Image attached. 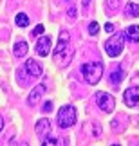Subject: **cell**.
I'll return each instance as SVG.
<instances>
[{"label":"cell","mask_w":139,"mask_h":146,"mask_svg":"<svg viewBox=\"0 0 139 146\" xmlns=\"http://www.w3.org/2000/svg\"><path fill=\"white\" fill-rule=\"evenodd\" d=\"M69 16H70V18H74V16H76V9H74V7L69 9Z\"/></svg>","instance_id":"23"},{"label":"cell","mask_w":139,"mask_h":146,"mask_svg":"<svg viewBox=\"0 0 139 146\" xmlns=\"http://www.w3.org/2000/svg\"><path fill=\"white\" fill-rule=\"evenodd\" d=\"M123 36L126 38L128 42H134V43H139V25H130L123 31Z\"/></svg>","instance_id":"11"},{"label":"cell","mask_w":139,"mask_h":146,"mask_svg":"<svg viewBox=\"0 0 139 146\" xmlns=\"http://www.w3.org/2000/svg\"><path fill=\"white\" fill-rule=\"evenodd\" d=\"M43 31H45V29H43V25H42V24H38L35 29H33V36H40Z\"/></svg>","instance_id":"19"},{"label":"cell","mask_w":139,"mask_h":146,"mask_svg":"<svg viewBox=\"0 0 139 146\" xmlns=\"http://www.w3.org/2000/svg\"><path fill=\"white\" fill-rule=\"evenodd\" d=\"M88 2H90V0H83V7H88Z\"/></svg>","instance_id":"24"},{"label":"cell","mask_w":139,"mask_h":146,"mask_svg":"<svg viewBox=\"0 0 139 146\" xmlns=\"http://www.w3.org/2000/svg\"><path fill=\"white\" fill-rule=\"evenodd\" d=\"M72 54H74V49L70 45V38L67 31L60 33V40L58 45L54 49V61H56L58 67H67L72 60Z\"/></svg>","instance_id":"1"},{"label":"cell","mask_w":139,"mask_h":146,"mask_svg":"<svg viewBox=\"0 0 139 146\" xmlns=\"http://www.w3.org/2000/svg\"><path fill=\"white\" fill-rule=\"evenodd\" d=\"M15 22H16L18 27H27V25H29V16H27L25 13H18L15 16Z\"/></svg>","instance_id":"16"},{"label":"cell","mask_w":139,"mask_h":146,"mask_svg":"<svg viewBox=\"0 0 139 146\" xmlns=\"http://www.w3.org/2000/svg\"><path fill=\"white\" fill-rule=\"evenodd\" d=\"M2 128H4V119L0 117V132H2Z\"/></svg>","instance_id":"25"},{"label":"cell","mask_w":139,"mask_h":146,"mask_svg":"<svg viewBox=\"0 0 139 146\" xmlns=\"http://www.w3.org/2000/svg\"><path fill=\"white\" fill-rule=\"evenodd\" d=\"M76 123V108L72 105H65L58 110V126L70 128Z\"/></svg>","instance_id":"4"},{"label":"cell","mask_w":139,"mask_h":146,"mask_svg":"<svg viewBox=\"0 0 139 146\" xmlns=\"http://www.w3.org/2000/svg\"><path fill=\"white\" fill-rule=\"evenodd\" d=\"M98 31H99V24L98 22H90V24H88V33L94 36V35H98Z\"/></svg>","instance_id":"17"},{"label":"cell","mask_w":139,"mask_h":146,"mask_svg":"<svg viewBox=\"0 0 139 146\" xmlns=\"http://www.w3.org/2000/svg\"><path fill=\"white\" fill-rule=\"evenodd\" d=\"M51 110H53V101H47L43 105V112H51Z\"/></svg>","instance_id":"20"},{"label":"cell","mask_w":139,"mask_h":146,"mask_svg":"<svg viewBox=\"0 0 139 146\" xmlns=\"http://www.w3.org/2000/svg\"><path fill=\"white\" fill-rule=\"evenodd\" d=\"M105 31H108V33H114V25H112V24H105Z\"/></svg>","instance_id":"21"},{"label":"cell","mask_w":139,"mask_h":146,"mask_svg":"<svg viewBox=\"0 0 139 146\" xmlns=\"http://www.w3.org/2000/svg\"><path fill=\"white\" fill-rule=\"evenodd\" d=\"M49 133H51V123L49 119H40L36 123V135L40 141H43L45 137H49Z\"/></svg>","instance_id":"7"},{"label":"cell","mask_w":139,"mask_h":146,"mask_svg":"<svg viewBox=\"0 0 139 146\" xmlns=\"http://www.w3.org/2000/svg\"><path fill=\"white\" fill-rule=\"evenodd\" d=\"M49 50H51V38L49 36H42L36 43V52L40 56H47Z\"/></svg>","instance_id":"9"},{"label":"cell","mask_w":139,"mask_h":146,"mask_svg":"<svg viewBox=\"0 0 139 146\" xmlns=\"http://www.w3.org/2000/svg\"><path fill=\"white\" fill-rule=\"evenodd\" d=\"M96 105L103 112L112 114L114 108H116V99H114V96H110V94H107V92H98L96 94Z\"/></svg>","instance_id":"5"},{"label":"cell","mask_w":139,"mask_h":146,"mask_svg":"<svg viewBox=\"0 0 139 146\" xmlns=\"http://www.w3.org/2000/svg\"><path fill=\"white\" fill-rule=\"evenodd\" d=\"M126 106H139V87H130L123 94Z\"/></svg>","instance_id":"6"},{"label":"cell","mask_w":139,"mask_h":146,"mask_svg":"<svg viewBox=\"0 0 139 146\" xmlns=\"http://www.w3.org/2000/svg\"><path fill=\"white\" fill-rule=\"evenodd\" d=\"M123 78H125V74H123V67H121V65H116L114 69H112V74H110V83H114V85H119Z\"/></svg>","instance_id":"12"},{"label":"cell","mask_w":139,"mask_h":146,"mask_svg":"<svg viewBox=\"0 0 139 146\" xmlns=\"http://www.w3.org/2000/svg\"><path fill=\"white\" fill-rule=\"evenodd\" d=\"M45 90H47L45 85H36V87L29 92V96H27V103H29V105H36L38 101H40V98L45 94Z\"/></svg>","instance_id":"8"},{"label":"cell","mask_w":139,"mask_h":146,"mask_svg":"<svg viewBox=\"0 0 139 146\" xmlns=\"http://www.w3.org/2000/svg\"><path fill=\"white\" fill-rule=\"evenodd\" d=\"M123 47H125V36L123 33H116L114 36H110L107 42H105V50L110 58H116L123 52Z\"/></svg>","instance_id":"3"},{"label":"cell","mask_w":139,"mask_h":146,"mask_svg":"<svg viewBox=\"0 0 139 146\" xmlns=\"http://www.w3.org/2000/svg\"><path fill=\"white\" fill-rule=\"evenodd\" d=\"M27 50H29V47H27L25 42H16L13 45V54L16 56V58H24V56L27 54Z\"/></svg>","instance_id":"13"},{"label":"cell","mask_w":139,"mask_h":146,"mask_svg":"<svg viewBox=\"0 0 139 146\" xmlns=\"http://www.w3.org/2000/svg\"><path fill=\"white\" fill-rule=\"evenodd\" d=\"M125 15L130 16V18H134V16H139V4H126L125 5Z\"/></svg>","instance_id":"14"},{"label":"cell","mask_w":139,"mask_h":146,"mask_svg":"<svg viewBox=\"0 0 139 146\" xmlns=\"http://www.w3.org/2000/svg\"><path fill=\"white\" fill-rule=\"evenodd\" d=\"M60 143V139H56V137H45L42 141V144H58Z\"/></svg>","instance_id":"18"},{"label":"cell","mask_w":139,"mask_h":146,"mask_svg":"<svg viewBox=\"0 0 139 146\" xmlns=\"http://www.w3.org/2000/svg\"><path fill=\"white\" fill-rule=\"evenodd\" d=\"M108 7H118V0H108Z\"/></svg>","instance_id":"22"},{"label":"cell","mask_w":139,"mask_h":146,"mask_svg":"<svg viewBox=\"0 0 139 146\" xmlns=\"http://www.w3.org/2000/svg\"><path fill=\"white\" fill-rule=\"evenodd\" d=\"M24 70H27V74H31L33 78L42 76V67L38 65V61H35V60H27V63L24 65Z\"/></svg>","instance_id":"10"},{"label":"cell","mask_w":139,"mask_h":146,"mask_svg":"<svg viewBox=\"0 0 139 146\" xmlns=\"http://www.w3.org/2000/svg\"><path fill=\"white\" fill-rule=\"evenodd\" d=\"M83 130H92L90 132L92 137H99V135H101V126H98L96 123H87V125L83 126Z\"/></svg>","instance_id":"15"},{"label":"cell","mask_w":139,"mask_h":146,"mask_svg":"<svg viewBox=\"0 0 139 146\" xmlns=\"http://www.w3.org/2000/svg\"><path fill=\"white\" fill-rule=\"evenodd\" d=\"M81 74L88 85H96L103 76V63L101 61H88L81 65Z\"/></svg>","instance_id":"2"}]
</instances>
